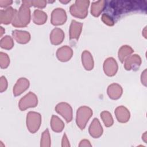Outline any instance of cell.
Here are the masks:
<instances>
[{
  "label": "cell",
  "instance_id": "484cf974",
  "mask_svg": "<svg viewBox=\"0 0 147 147\" xmlns=\"http://www.w3.org/2000/svg\"><path fill=\"white\" fill-rule=\"evenodd\" d=\"M0 45L3 49H10L14 45V42L10 36H5L1 40Z\"/></svg>",
  "mask_w": 147,
  "mask_h": 147
},
{
  "label": "cell",
  "instance_id": "d6986e66",
  "mask_svg": "<svg viewBox=\"0 0 147 147\" xmlns=\"http://www.w3.org/2000/svg\"><path fill=\"white\" fill-rule=\"evenodd\" d=\"M64 38V32L59 28H54L50 34V40L51 43L53 45H58L61 44Z\"/></svg>",
  "mask_w": 147,
  "mask_h": 147
},
{
  "label": "cell",
  "instance_id": "603a6c76",
  "mask_svg": "<svg viewBox=\"0 0 147 147\" xmlns=\"http://www.w3.org/2000/svg\"><path fill=\"white\" fill-rule=\"evenodd\" d=\"M33 20L36 24H44L47 20V14L42 10L36 9L33 12Z\"/></svg>",
  "mask_w": 147,
  "mask_h": 147
},
{
  "label": "cell",
  "instance_id": "9a60e30c",
  "mask_svg": "<svg viewBox=\"0 0 147 147\" xmlns=\"http://www.w3.org/2000/svg\"><path fill=\"white\" fill-rule=\"evenodd\" d=\"M115 114L118 122L125 123L129 120L130 114L128 109L123 106L117 107L115 110Z\"/></svg>",
  "mask_w": 147,
  "mask_h": 147
},
{
  "label": "cell",
  "instance_id": "8992f818",
  "mask_svg": "<svg viewBox=\"0 0 147 147\" xmlns=\"http://www.w3.org/2000/svg\"><path fill=\"white\" fill-rule=\"evenodd\" d=\"M38 99L36 94L29 92L20 99L18 106L21 111H24L28 108L36 107Z\"/></svg>",
  "mask_w": 147,
  "mask_h": 147
},
{
  "label": "cell",
  "instance_id": "277c9868",
  "mask_svg": "<svg viewBox=\"0 0 147 147\" xmlns=\"http://www.w3.org/2000/svg\"><path fill=\"white\" fill-rule=\"evenodd\" d=\"M92 115V110L87 106H83L77 110L76 122L80 129L83 130L85 128L87 123Z\"/></svg>",
  "mask_w": 147,
  "mask_h": 147
},
{
  "label": "cell",
  "instance_id": "f546056e",
  "mask_svg": "<svg viewBox=\"0 0 147 147\" xmlns=\"http://www.w3.org/2000/svg\"><path fill=\"white\" fill-rule=\"evenodd\" d=\"M7 81L6 78L3 76L1 77L0 80V91L1 92H3L7 89Z\"/></svg>",
  "mask_w": 147,
  "mask_h": 147
},
{
  "label": "cell",
  "instance_id": "ba28073f",
  "mask_svg": "<svg viewBox=\"0 0 147 147\" xmlns=\"http://www.w3.org/2000/svg\"><path fill=\"white\" fill-rule=\"evenodd\" d=\"M67 20V14L62 8L54 9L51 14V23L53 25H61L65 22Z\"/></svg>",
  "mask_w": 147,
  "mask_h": 147
},
{
  "label": "cell",
  "instance_id": "83f0119b",
  "mask_svg": "<svg viewBox=\"0 0 147 147\" xmlns=\"http://www.w3.org/2000/svg\"><path fill=\"white\" fill-rule=\"evenodd\" d=\"M10 63V59L9 56L2 52L0 53V65L1 68H7Z\"/></svg>",
  "mask_w": 147,
  "mask_h": 147
},
{
  "label": "cell",
  "instance_id": "ac0fdd59",
  "mask_svg": "<svg viewBox=\"0 0 147 147\" xmlns=\"http://www.w3.org/2000/svg\"><path fill=\"white\" fill-rule=\"evenodd\" d=\"M12 36L16 41L20 44H26L30 39V34L26 31L14 30L12 32Z\"/></svg>",
  "mask_w": 147,
  "mask_h": 147
},
{
  "label": "cell",
  "instance_id": "4dcf8cb0",
  "mask_svg": "<svg viewBox=\"0 0 147 147\" xmlns=\"http://www.w3.org/2000/svg\"><path fill=\"white\" fill-rule=\"evenodd\" d=\"M32 6L38 8H44L47 5L46 1H32Z\"/></svg>",
  "mask_w": 147,
  "mask_h": 147
},
{
  "label": "cell",
  "instance_id": "ffe728a7",
  "mask_svg": "<svg viewBox=\"0 0 147 147\" xmlns=\"http://www.w3.org/2000/svg\"><path fill=\"white\" fill-rule=\"evenodd\" d=\"M82 61L83 65L86 70H91L94 67V60L91 53L85 50L82 54Z\"/></svg>",
  "mask_w": 147,
  "mask_h": 147
},
{
  "label": "cell",
  "instance_id": "7c38bea8",
  "mask_svg": "<svg viewBox=\"0 0 147 147\" xmlns=\"http://www.w3.org/2000/svg\"><path fill=\"white\" fill-rule=\"evenodd\" d=\"M89 133L91 137L96 138L101 136L103 134V128L98 118H94L89 126Z\"/></svg>",
  "mask_w": 147,
  "mask_h": 147
},
{
  "label": "cell",
  "instance_id": "4316f807",
  "mask_svg": "<svg viewBox=\"0 0 147 147\" xmlns=\"http://www.w3.org/2000/svg\"><path fill=\"white\" fill-rule=\"evenodd\" d=\"M41 146H51V137L49 132V130H46L42 133L40 142Z\"/></svg>",
  "mask_w": 147,
  "mask_h": 147
},
{
  "label": "cell",
  "instance_id": "8fae6325",
  "mask_svg": "<svg viewBox=\"0 0 147 147\" xmlns=\"http://www.w3.org/2000/svg\"><path fill=\"white\" fill-rule=\"evenodd\" d=\"M103 70L109 76H113L118 71V64L113 57H109L105 60L103 63Z\"/></svg>",
  "mask_w": 147,
  "mask_h": 147
},
{
  "label": "cell",
  "instance_id": "9c48e42d",
  "mask_svg": "<svg viewBox=\"0 0 147 147\" xmlns=\"http://www.w3.org/2000/svg\"><path fill=\"white\" fill-rule=\"evenodd\" d=\"M124 68L127 71L137 69L141 64V59L138 55L134 54L129 56L125 60Z\"/></svg>",
  "mask_w": 147,
  "mask_h": 147
},
{
  "label": "cell",
  "instance_id": "d590c367",
  "mask_svg": "<svg viewBox=\"0 0 147 147\" xmlns=\"http://www.w3.org/2000/svg\"><path fill=\"white\" fill-rule=\"evenodd\" d=\"M0 28H1V36H2V34H3V33L4 32H5V29H4L3 28V27H2V26H1Z\"/></svg>",
  "mask_w": 147,
  "mask_h": 147
},
{
  "label": "cell",
  "instance_id": "3957f363",
  "mask_svg": "<svg viewBox=\"0 0 147 147\" xmlns=\"http://www.w3.org/2000/svg\"><path fill=\"white\" fill-rule=\"evenodd\" d=\"M89 3V1H76L75 3L70 6L71 14L75 17L84 18L87 16Z\"/></svg>",
  "mask_w": 147,
  "mask_h": 147
},
{
  "label": "cell",
  "instance_id": "44dd1931",
  "mask_svg": "<svg viewBox=\"0 0 147 147\" xmlns=\"http://www.w3.org/2000/svg\"><path fill=\"white\" fill-rule=\"evenodd\" d=\"M134 50L129 45H122L119 49L118 52V56L119 60L121 63H124L125 60L133 53Z\"/></svg>",
  "mask_w": 147,
  "mask_h": 147
},
{
  "label": "cell",
  "instance_id": "836d02e7",
  "mask_svg": "<svg viewBox=\"0 0 147 147\" xmlns=\"http://www.w3.org/2000/svg\"><path fill=\"white\" fill-rule=\"evenodd\" d=\"M79 146H91L90 141L87 140H83L80 141Z\"/></svg>",
  "mask_w": 147,
  "mask_h": 147
},
{
  "label": "cell",
  "instance_id": "4fadbf2b",
  "mask_svg": "<svg viewBox=\"0 0 147 147\" xmlns=\"http://www.w3.org/2000/svg\"><path fill=\"white\" fill-rule=\"evenodd\" d=\"M29 84V81L25 78H20L13 87L14 95L17 96L21 95L28 88Z\"/></svg>",
  "mask_w": 147,
  "mask_h": 147
},
{
  "label": "cell",
  "instance_id": "cb8c5ba5",
  "mask_svg": "<svg viewBox=\"0 0 147 147\" xmlns=\"http://www.w3.org/2000/svg\"><path fill=\"white\" fill-rule=\"evenodd\" d=\"M51 126L54 131L61 132L64 127V123L57 116L53 115L51 118Z\"/></svg>",
  "mask_w": 147,
  "mask_h": 147
},
{
  "label": "cell",
  "instance_id": "e575fe53",
  "mask_svg": "<svg viewBox=\"0 0 147 147\" xmlns=\"http://www.w3.org/2000/svg\"><path fill=\"white\" fill-rule=\"evenodd\" d=\"M13 3L12 1H0L1 7H7Z\"/></svg>",
  "mask_w": 147,
  "mask_h": 147
},
{
  "label": "cell",
  "instance_id": "8d00e7d4",
  "mask_svg": "<svg viewBox=\"0 0 147 147\" xmlns=\"http://www.w3.org/2000/svg\"><path fill=\"white\" fill-rule=\"evenodd\" d=\"M70 1H60V2H62V3H67L68 2H69Z\"/></svg>",
  "mask_w": 147,
  "mask_h": 147
},
{
  "label": "cell",
  "instance_id": "e0dca14e",
  "mask_svg": "<svg viewBox=\"0 0 147 147\" xmlns=\"http://www.w3.org/2000/svg\"><path fill=\"white\" fill-rule=\"evenodd\" d=\"M107 94L112 99H117L121 97L122 94V88L117 83H112L109 85L107 90Z\"/></svg>",
  "mask_w": 147,
  "mask_h": 147
},
{
  "label": "cell",
  "instance_id": "5bb4252c",
  "mask_svg": "<svg viewBox=\"0 0 147 147\" xmlns=\"http://www.w3.org/2000/svg\"><path fill=\"white\" fill-rule=\"evenodd\" d=\"M73 51L67 45L63 46L59 48L56 52V56L59 60L61 61H67L72 56Z\"/></svg>",
  "mask_w": 147,
  "mask_h": 147
},
{
  "label": "cell",
  "instance_id": "5b68a950",
  "mask_svg": "<svg viewBox=\"0 0 147 147\" xmlns=\"http://www.w3.org/2000/svg\"><path fill=\"white\" fill-rule=\"evenodd\" d=\"M41 123V116L40 113L29 111L26 116V126L32 133H36L40 128Z\"/></svg>",
  "mask_w": 147,
  "mask_h": 147
},
{
  "label": "cell",
  "instance_id": "6da1fadb",
  "mask_svg": "<svg viewBox=\"0 0 147 147\" xmlns=\"http://www.w3.org/2000/svg\"><path fill=\"white\" fill-rule=\"evenodd\" d=\"M30 21V10L29 7L22 3L17 11L11 22L14 27H25Z\"/></svg>",
  "mask_w": 147,
  "mask_h": 147
},
{
  "label": "cell",
  "instance_id": "7a4b0ae2",
  "mask_svg": "<svg viewBox=\"0 0 147 147\" xmlns=\"http://www.w3.org/2000/svg\"><path fill=\"white\" fill-rule=\"evenodd\" d=\"M123 3H122V1H111L110 2L111 9L113 10L112 14L113 16H118L122 13H125L133 9H140L137 6H141V5H137L138 2L136 1H123Z\"/></svg>",
  "mask_w": 147,
  "mask_h": 147
},
{
  "label": "cell",
  "instance_id": "d6a6232c",
  "mask_svg": "<svg viewBox=\"0 0 147 147\" xmlns=\"http://www.w3.org/2000/svg\"><path fill=\"white\" fill-rule=\"evenodd\" d=\"M146 69H145L143 72H142L141 76V80L142 83L144 86H146Z\"/></svg>",
  "mask_w": 147,
  "mask_h": 147
},
{
  "label": "cell",
  "instance_id": "30bf717a",
  "mask_svg": "<svg viewBox=\"0 0 147 147\" xmlns=\"http://www.w3.org/2000/svg\"><path fill=\"white\" fill-rule=\"evenodd\" d=\"M17 10L11 7H8L0 11V22L3 24H9L12 22Z\"/></svg>",
  "mask_w": 147,
  "mask_h": 147
},
{
  "label": "cell",
  "instance_id": "1f68e13d",
  "mask_svg": "<svg viewBox=\"0 0 147 147\" xmlns=\"http://www.w3.org/2000/svg\"><path fill=\"white\" fill-rule=\"evenodd\" d=\"M62 146H69L70 145L69 144V141L68 140V138L67 137V135L65 133L64 134L63 139H62Z\"/></svg>",
  "mask_w": 147,
  "mask_h": 147
},
{
  "label": "cell",
  "instance_id": "2e32d148",
  "mask_svg": "<svg viewBox=\"0 0 147 147\" xmlns=\"http://www.w3.org/2000/svg\"><path fill=\"white\" fill-rule=\"evenodd\" d=\"M83 24L75 20H72L69 28V38L70 40H78L82 30Z\"/></svg>",
  "mask_w": 147,
  "mask_h": 147
},
{
  "label": "cell",
  "instance_id": "7402d4cb",
  "mask_svg": "<svg viewBox=\"0 0 147 147\" xmlns=\"http://www.w3.org/2000/svg\"><path fill=\"white\" fill-rule=\"evenodd\" d=\"M105 1H98L93 2L91 5V13L95 17H98L105 7Z\"/></svg>",
  "mask_w": 147,
  "mask_h": 147
},
{
  "label": "cell",
  "instance_id": "52a82bcc",
  "mask_svg": "<svg viewBox=\"0 0 147 147\" xmlns=\"http://www.w3.org/2000/svg\"><path fill=\"white\" fill-rule=\"evenodd\" d=\"M57 113L62 115L67 122H69L72 119V109L67 103L61 102L58 103L55 107Z\"/></svg>",
  "mask_w": 147,
  "mask_h": 147
},
{
  "label": "cell",
  "instance_id": "d4e9b609",
  "mask_svg": "<svg viewBox=\"0 0 147 147\" xmlns=\"http://www.w3.org/2000/svg\"><path fill=\"white\" fill-rule=\"evenodd\" d=\"M100 117L106 127H110L114 123L113 117L111 113L107 111H103L100 113Z\"/></svg>",
  "mask_w": 147,
  "mask_h": 147
},
{
  "label": "cell",
  "instance_id": "f1b7e54d",
  "mask_svg": "<svg viewBox=\"0 0 147 147\" xmlns=\"http://www.w3.org/2000/svg\"><path fill=\"white\" fill-rule=\"evenodd\" d=\"M102 21L106 25L109 26H113L114 24V21L113 17H111L109 14L107 13H103L102 16Z\"/></svg>",
  "mask_w": 147,
  "mask_h": 147
}]
</instances>
